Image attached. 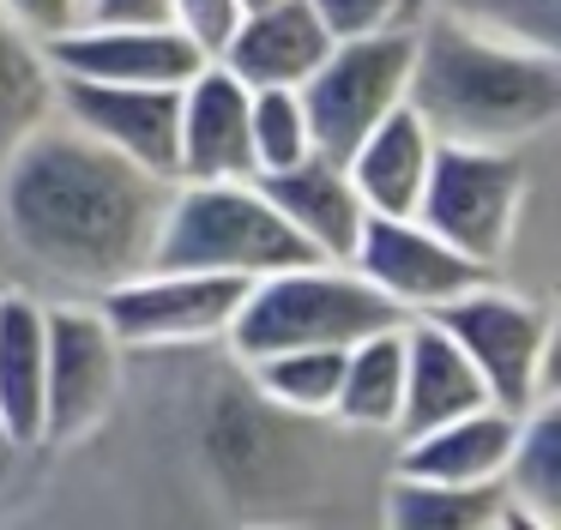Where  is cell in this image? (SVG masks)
I'll list each match as a JSON object with an SVG mask.
<instances>
[{
  "mask_svg": "<svg viewBox=\"0 0 561 530\" xmlns=\"http://www.w3.org/2000/svg\"><path fill=\"white\" fill-rule=\"evenodd\" d=\"M175 181L127 163L122 151L49 115L0 157V223L7 241L61 296H103L146 272Z\"/></svg>",
  "mask_w": 561,
  "mask_h": 530,
  "instance_id": "obj_1",
  "label": "cell"
},
{
  "mask_svg": "<svg viewBox=\"0 0 561 530\" xmlns=\"http://www.w3.org/2000/svg\"><path fill=\"white\" fill-rule=\"evenodd\" d=\"M404 103L440 145L525 151L561 120V55L416 12V55Z\"/></svg>",
  "mask_w": 561,
  "mask_h": 530,
  "instance_id": "obj_2",
  "label": "cell"
},
{
  "mask_svg": "<svg viewBox=\"0 0 561 530\" xmlns=\"http://www.w3.org/2000/svg\"><path fill=\"white\" fill-rule=\"evenodd\" d=\"M411 313L392 308L356 265L344 260H302L266 272L248 284L242 308L230 320L236 356H266V349H351L368 332H392Z\"/></svg>",
  "mask_w": 561,
  "mask_h": 530,
  "instance_id": "obj_3",
  "label": "cell"
},
{
  "mask_svg": "<svg viewBox=\"0 0 561 530\" xmlns=\"http://www.w3.org/2000/svg\"><path fill=\"white\" fill-rule=\"evenodd\" d=\"M314 260L308 241L272 211V199L254 187V175L242 181H175L170 211H163L151 265L170 272H224V277H254L284 272V265Z\"/></svg>",
  "mask_w": 561,
  "mask_h": 530,
  "instance_id": "obj_4",
  "label": "cell"
},
{
  "mask_svg": "<svg viewBox=\"0 0 561 530\" xmlns=\"http://www.w3.org/2000/svg\"><path fill=\"white\" fill-rule=\"evenodd\" d=\"M411 55H416V24H380V31L363 36H339L327 48V60L296 84L320 157L344 163L363 145V132L380 127L404 103Z\"/></svg>",
  "mask_w": 561,
  "mask_h": 530,
  "instance_id": "obj_5",
  "label": "cell"
},
{
  "mask_svg": "<svg viewBox=\"0 0 561 530\" xmlns=\"http://www.w3.org/2000/svg\"><path fill=\"white\" fill-rule=\"evenodd\" d=\"M428 320L465 349L489 404L519 410V416L531 404H549V349H556L549 308H537L531 296H513V289H495V277H489V284L440 301Z\"/></svg>",
  "mask_w": 561,
  "mask_h": 530,
  "instance_id": "obj_6",
  "label": "cell"
},
{
  "mask_svg": "<svg viewBox=\"0 0 561 530\" xmlns=\"http://www.w3.org/2000/svg\"><path fill=\"white\" fill-rule=\"evenodd\" d=\"M416 217L495 272L525 217V157L501 145H435Z\"/></svg>",
  "mask_w": 561,
  "mask_h": 530,
  "instance_id": "obj_7",
  "label": "cell"
},
{
  "mask_svg": "<svg viewBox=\"0 0 561 530\" xmlns=\"http://www.w3.org/2000/svg\"><path fill=\"white\" fill-rule=\"evenodd\" d=\"M49 349H43V446H67L110 416L127 373V344L91 296L49 301Z\"/></svg>",
  "mask_w": 561,
  "mask_h": 530,
  "instance_id": "obj_8",
  "label": "cell"
},
{
  "mask_svg": "<svg viewBox=\"0 0 561 530\" xmlns=\"http://www.w3.org/2000/svg\"><path fill=\"white\" fill-rule=\"evenodd\" d=\"M248 284L224 272H170V265H146V272L110 284L91 296L103 320L115 325L127 349H187V344H218L230 337V320L242 308Z\"/></svg>",
  "mask_w": 561,
  "mask_h": 530,
  "instance_id": "obj_9",
  "label": "cell"
},
{
  "mask_svg": "<svg viewBox=\"0 0 561 530\" xmlns=\"http://www.w3.org/2000/svg\"><path fill=\"white\" fill-rule=\"evenodd\" d=\"M344 265H356L404 313H435L440 301H453V296H465V289L495 277L471 253L440 241L423 217H380V211H368V223H363V235H356Z\"/></svg>",
  "mask_w": 561,
  "mask_h": 530,
  "instance_id": "obj_10",
  "label": "cell"
},
{
  "mask_svg": "<svg viewBox=\"0 0 561 530\" xmlns=\"http://www.w3.org/2000/svg\"><path fill=\"white\" fill-rule=\"evenodd\" d=\"M55 115L79 132L122 151L127 163L175 181V120H182V84H103L55 72Z\"/></svg>",
  "mask_w": 561,
  "mask_h": 530,
  "instance_id": "obj_11",
  "label": "cell"
},
{
  "mask_svg": "<svg viewBox=\"0 0 561 530\" xmlns=\"http://www.w3.org/2000/svg\"><path fill=\"white\" fill-rule=\"evenodd\" d=\"M55 72L67 79H103V84H187L206 55L163 24H73V31L43 43Z\"/></svg>",
  "mask_w": 561,
  "mask_h": 530,
  "instance_id": "obj_12",
  "label": "cell"
},
{
  "mask_svg": "<svg viewBox=\"0 0 561 530\" xmlns=\"http://www.w3.org/2000/svg\"><path fill=\"white\" fill-rule=\"evenodd\" d=\"M248 84L230 67L206 60L182 84L175 120V181H242L254 175V132H248Z\"/></svg>",
  "mask_w": 561,
  "mask_h": 530,
  "instance_id": "obj_13",
  "label": "cell"
},
{
  "mask_svg": "<svg viewBox=\"0 0 561 530\" xmlns=\"http://www.w3.org/2000/svg\"><path fill=\"white\" fill-rule=\"evenodd\" d=\"M254 187L266 193L272 211L308 241L314 260H351L356 235H363V223H368V205H363V193H356L351 169H344L339 157L308 151L302 163H290V169L254 175Z\"/></svg>",
  "mask_w": 561,
  "mask_h": 530,
  "instance_id": "obj_14",
  "label": "cell"
},
{
  "mask_svg": "<svg viewBox=\"0 0 561 530\" xmlns=\"http://www.w3.org/2000/svg\"><path fill=\"white\" fill-rule=\"evenodd\" d=\"M327 48H332V31L314 19V7L308 0H278V7L242 12L218 67H230L248 91H266V84H290L296 91L327 60Z\"/></svg>",
  "mask_w": 561,
  "mask_h": 530,
  "instance_id": "obj_15",
  "label": "cell"
},
{
  "mask_svg": "<svg viewBox=\"0 0 561 530\" xmlns=\"http://www.w3.org/2000/svg\"><path fill=\"white\" fill-rule=\"evenodd\" d=\"M489 404L477 368L465 361V349L440 332L428 313H411L404 320V398H399V422L392 434H423L447 416H465V410Z\"/></svg>",
  "mask_w": 561,
  "mask_h": 530,
  "instance_id": "obj_16",
  "label": "cell"
},
{
  "mask_svg": "<svg viewBox=\"0 0 561 530\" xmlns=\"http://www.w3.org/2000/svg\"><path fill=\"white\" fill-rule=\"evenodd\" d=\"M519 440V410L477 404L465 416H447L423 434H404L399 476H435V482H501Z\"/></svg>",
  "mask_w": 561,
  "mask_h": 530,
  "instance_id": "obj_17",
  "label": "cell"
},
{
  "mask_svg": "<svg viewBox=\"0 0 561 530\" xmlns=\"http://www.w3.org/2000/svg\"><path fill=\"white\" fill-rule=\"evenodd\" d=\"M435 132L416 120L411 103H399L380 127L363 132L344 169H351L356 193H363L368 211L380 217H416V199H423V181H428V163H435Z\"/></svg>",
  "mask_w": 561,
  "mask_h": 530,
  "instance_id": "obj_18",
  "label": "cell"
},
{
  "mask_svg": "<svg viewBox=\"0 0 561 530\" xmlns=\"http://www.w3.org/2000/svg\"><path fill=\"white\" fill-rule=\"evenodd\" d=\"M49 301L0 289V440L43 446V349H49Z\"/></svg>",
  "mask_w": 561,
  "mask_h": 530,
  "instance_id": "obj_19",
  "label": "cell"
},
{
  "mask_svg": "<svg viewBox=\"0 0 561 530\" xmlns=\"http://www.w3.org/2000/svg\"><path fill=\"white\" fill-rule=\"evenodd\" d=\"M507 488V525H561V422L556 404H531L519 416V440L501 470Z\"/></svg>",
  "mask_w": 561,
  "mask_h": 530,
  "instance_id": "obj_20",
  "label": "cell"
},
{
  "mask_svg": "<svg viewBox=\"0 0 561 530\" xmlns=\"http://www.w3.org/2000/svg\"><path fill=\"white\" fill-rule=\"evenodd\" d=\"M399 398H404V325L356 337V344L344 349L332 416L351 422V428H368V434H392Z\"/></svg>",
  "mask_w": 561,
  "mask_h": 530,
  "instance_id": "obj_21",
  "label": "cell"
},
{
  "mask_svg": "<svg viewBox=\"0 0 561 530\" xmlns=\"http://www.w3.org/2000/svg\"><path fill=\"white\" fill-rule=\"evenodd\" d=\"M387 518L399 530H489V525H507V488L501 482L392 476Z\"/></svg>",
  "mask_w": 561,
  "mask_h": 530,
  "instance_id": "obj_22",
  "label": "cell"
},
{
  "mask_svg": "<svg viewBox=\"0 0 561 530\" xmlns=\"http://www.w3.org/2000/svg\"><path fill=\"white\" fill-rule=\"evenodd\" d=\"M49 115H55V67L37 36L25 24H13V12L0 7V157Z\"/></svg>",
  "mask_w": 561,
  "mask_h": 530,
  "instance_id": "obj_23",
  "label": "cell"
},
{
  "mask_svg": "<svg viewBox=\"0 0 561 530\" xmlns=\"http://www.w3.org/2000/svg\"><path fill=\"white\" fill-rule=\"evenodd\" d=\"M260 398L272 410H290V416H332V398H339V373H344V349H266V356H248Z\"/></svg>",
  "mask_w": 561,
  "mask_h": 530,
  "instance_id": "obj_24",
  "label": "cell"
},
{
  "mask_svg": "<svg viewBox=\"0 0 561 530\" xmlns=\"http://www.w3.org/2000/svg\"><path fill=\"white\" fill-rule=\"evenodd\" d=\"M423 12H440L453 24H471V31L561 55V0H423Z\"/></svg>",
  "mask_w": 561,
  "mask_h": 530,
  "instance_id": "obj_25",
  "label": "cell"
},
{
  "mask_svg": "<svg viewBox=\"0 0 561 530\" xmlns=\"http://www.w3.org/2000/svg\"><path fill=\"white\" fill-rule=\"evenodd\" d=\"M248 132H254V175L266 169H290L314 151V132H308V108L290 84H266V91L248 96Z\"/></svg>",
  "mask_w": 561,
  "mask_h": 530,
  "instance_id": "obj_26",
  "label": "cell"
},
{
  "mask_svg": "<svg viewBox=\"0 0 561 530\" xmlns=\"http://www.w3.org/2000/svg\"><path fill=\"white\" fill-rule=\"evenodd\" d=\"M163 19H170L206 60H218L224 43L236 36V24H242V0H170Z\"/></svg>",
  "mask_w": 561,
  "mask_h": 530,
  "instance_id": "obj_27",
  "label": "cell"
},
{
  "mask_svg": "<svg viewBox=\"0 0 561 530\" xmlns=\"http://www.w3.org/2000/svg\"><path fill=\"white\" fill-rule=\"evenodd\" d=\"M314 19L339 36H363V31H380V24H404V0H308Z\"/></svg>",
  "mask_w": 561,
  "mask_h": 530,
  "instance_id": "obj_28",
  "label": "cell"
},
{
  "mask_svg": "<svg viewBox=\"0 0 561 530\" xmlns=\"http://www.w3.org/2000/svg\"><path fill=\"white\" fill-rule=\"evenodd\" d=\"M0 7L13 12V24H25L37 43H49V36L85 24V0H0Z\"/></svg>",
  "mask_w": 561,
  "mask_h": 530,
  "instance_id": "obj_29",
  "label": "cell"
},
{
  "mask_svg": "<svg viewBox=\"0 0 561 530\" xmlns=\"http://www.w3.org/2000/svg\"><path fill=\"white\" fill-rule=\"evenodd\" d=\"M170 0H85V24H163Z\"/></svg>",
  "mask_w": 561,
  "mask_h": 530,
  "instance_id": "obj_30",
  "label": "cell"
},
{
  "mask_svg": "<svg viewBox=\"0 0 561 530\" xmlns=\"http://www.w3.org/2000/svg\"><path fill=\"white\" fill-rule=\"evenodd\" d=\"M260 7H278V0H242V12H260Z\"/></svg>",
  "mask_w": 561,
  "mask_h": 530,
  "instance_id": "obj_31",
  "label": "cell"
}]
</instances>
